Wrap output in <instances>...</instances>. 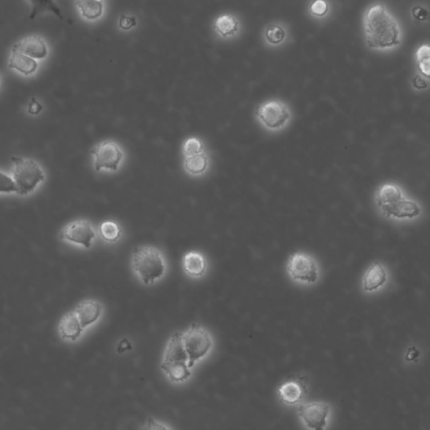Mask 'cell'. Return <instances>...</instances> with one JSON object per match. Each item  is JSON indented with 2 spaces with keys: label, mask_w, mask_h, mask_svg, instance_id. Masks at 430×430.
Here are the masks:
<instances>
[{
  "label": "cell",
  "mask_w": 430,
  "mask_h": 430,
  "mask_svg": "<svg viewBox=\"0 0 430 430\" xmlns=\"http://www.w3.org/2000/svg\"><path fill=\"white\" fill-rule=\"evenodd\" d=\"M183 341L188 357V367L190 369L198 361L206 357L213 347L210 333L198 324H192L183 333Z\"/></svg>",
  "instance_id": "6"
},
{
  "label": "cell",
  "mask_w": 430,
  "mask_h": 430,
  "mask_svg": "<svg viewBox=\"0 0 430 430\" xmlns=\"http://www.w3.org/2000/svg\"><path fill=\"white\" fill-rule=\"evenodd\" d=\"M162 363H188V357L183 341V333L176 332L171 336L165 349Z\"/></svg>",
  "instance_id": "13"
},
{
  "label": "cell",
  "mask_w": 430,
  "mask_h": 430,
  "mask_svg": "<svg viewBox=\"0 0 430 430\" xmlns=\"http://www.w3.org/2000/svg\"><path fill=\"white\" fill-rule=\"evenodd\" d=\"M365 42L372 49L386 50L399 45L401 31L397 19L387 7L375 3L364 16Z\"/></svg>",
  "instance_id": "1"
},
{
  "label": "cell",
  "mask_w": 430,
  "mask_h": 430,
  "mask_svg": "<svg viewBox=\"0 0 430 430\" xmlns=\"http://www.w3.org/2000/svg\"><path fill=\"white\" fill-rule=\"evenodd\" d=\"M389 279L388 268L381 263L371 265L364 273L361 280V288L368 295L376 293L386 287Z\"/></svg>",
  "instance_id": "12"
},
{
  "label": "cell",
  "mask_w": 430,
  "mask_h": 430,
  "mask_svg": "<svg viewBox=\"0 0 430 430\" xmlns=\"http://www.w3.org/2000/svg\"><path fill=\"white\" fill-rule=\"evenodd\" d=\"M13 48L33 59L45 58L48 54L45 42L38 35L27 36L16 43Z\"/></svg>",
  "instance_id": "14"
},
{
  "label": "cell",
  "mask_w": 430,
  "mask_h": 430,
  "mask_svg": "<svg viewBox=\"0 0 430 430\" xmlns=\"http://www.w3.org/2000/svg\"><path fill=\"white\" fill-rule=\"evenodd\" d=\"M92 154L94 156V165L97 171L117 170L123 158V152L118 144L110 140L97 144Z\"/></svg>",
  "instance_id": "8"
},
{
  "label": "cell",
  "mask_w": 430,
  "mask_h": 430,
  "mask_svg": "<svg viewBox=\"0 0 430 430\" xmlns=\"http://www.w3.org/2000/svg\"><path fill=\"white\" fill-rule=\"evenodd\" d=\"M265 35H266V38L269 42L272 44H279L282 42L285 38V31L280 26L272 24V25H269L267 27Z\"/></svg>",
  "instance_id": "26"
},
{
  "label": "cell",
  "mask_w": 430,
  "mask_h": 430,
  "mask_svg": "<svg viewBox=\"0 0 430 430\" xmlns=\"http://www.w3.org/2000/svg\"><path fill=\"white\" fill-rule=\"evenodd\" d=\"M142 430H170L167 427L166 425H164L162 423H159V422L156 421L154 417H150L147 420V423L144 425V427Z\"/></svg>",
  "instance_id": "30"
},
{
  "label": "cell",
  "mask_w": 430,
  "mask_h": 430,
  "mask_svg": "<svg viewBox=\"0 0 430 430\" xmlns=\"http://www.w3.org/2000/svg\"><path fill=\"white\" fill-rule=\"evenodd\" d=\"M166 376L172 383H184L192 376L191 369L188 363L163 364L160 365Z\"/></svg>",
  "instance_id": "19"
},
{
  "label": "cell",
  "mask_w": 430,
  "mask_h": 430,
  "mask_svg": "<svg viewBox=\"0 0 430 430\" xmlns=\"http://www.w3.org/2000/svg\"><path fill=\"white\" fill-rule=\"evenodd\" d=\"M83 328L76 313H68L59 324L60 335L63 339L75 341L82 336Z\"/></svg>",
  "instance_id": "17"
},
{
  "label": "cell",
  "mask_w": 430,
  "mask_h": 430,
  "mask_svg": "<svg viewBox=\"0 0 430 430\" xmlns=\"http://www.w3.org/2000/svg\"><path fill=\"white\" fill-rule=\"evenodd\" d=\"M75 313L82 327L86 329L97 322L102 315L103 306L98 301L85 300L79 304Z\"/></svg>",
  "instance_id": "15"
},
{
  "label": "cell",
  "mask_w": 430,
  "mask_h": 430,
  "mask_svg": "<svg viewBox=\"0 0 430 430\" xmlns=\"http://www.w3.org/2000/svg\"><path fill=\"white\" fill-rule=\"evenodd\" d=\"M42 110V106L35 98L31 99L28 106V113L31 115H38Z\"/></svg>",
  "instance_id": "32"
},
{
  "label": "cell",
  "mask_w": 430,
  "mask_h": 430,
  "mask_svg": "<svg viewBox=\"0 0 430 430\" xmlns=\"http://www.w3.org/2000/svg\"><path fill=\"white\" fill-rule=\"evenodd\" d=\"M95 231L87 220H76L68 224L63 231L62 237L69 242L84 248H90L95 239Z\"/></svg>",
  "instance_id": "10"
},
{
  "label": "cell",
  "mask_w": 430,
  "mask_h": 430,
  "mask_svg": "<svg viewBox=\"0 0 430 430\" xmlns=\"http://www.w3.org/2000/svg\"><path fill=\"white\" fill-rule=\"evenodd\" d=\"M215 30L219 34L227 38L234 35L239 29V22L231 15H223L216 19Z\"/></svg>",
  "instance_id": "20"
},
{
  "label": "cell",
  "mask_w": 430,
  "mask_h": 430,
  "mask_svg": "<svg viewBox=\"0 0 430 430\" xmlns=\"http://www.w3.org/2000/svg\"><path fill=\"white\" fill-rule=\"evenodd\" d=\"M131 349V345L128 342L126 339H124L122 341V342L119 343V352H123L124 351H126V349Z\"/></svg>",
  "instance_id": "33"
},
{
  "label": "cell",
  "mask_w": 430,
  "mask_h": 430,
  "mask_svg": "<svg viewBox=\"0 0 430 430\" xmlns=\"http://www.w3.org/2000/svg\"><path fill=\"white\" fill-rule=\"evenodd\" d=\"M308 381L302 376H293L285 380L279 388V395L283 403L295 405L307 396Z\"/></svg>",
  "instance_id": "11"
},
{
  "label": "cell",
  "mask_w": 430,
  "mask_h": 430,
  "mask_svg": "<svg viewBox=\"0 0 430 430\" xmlns=\"http://www.w3.org/2000/svg\"><path fill=\"white\" fill-rule=\"evenodd\" d=\"M99 234L107 242L115 243L122 236V228L114 221H106L100 224Z\"/></svg>",
  "instance_id": "23"
},
{
  "label": "cell",
  "mask_w": 430,
  "mask_h": 430,
  "mask_svg": "<svg viewBox=\"0 0 430 430\" xmlns=\"http://www.w3.org/2000/svg\"><path fill=\"white\" fill-rule=\"evenodd\" d=\"M183 267L185 273L192 279H199L207 271V261L199 251H190L183 256Z\"/></svg>",
  "instance_id": "16"
},
{
  "label": "cell",
  "mask_w": 430,
  "mask_h": 430,
  "mask_svg": "<svg viewBox=\"0 0 430 430\" xmlns=\"http://www.w3.org/2000/svg\"><path fill=\"white\" fill-rule=\"evenodd\" d=\"M287 272L292 282L312 286L319 282L320 267L315 257L305 252L293 253L288 261Z\"/></svg>",
  "instance_id": "5"
},
{
  "label": "cell",
  "mask_w": 430,
  "mask_h": 430,
  "mask_svg": "<svg viewBox=\"0 0 430 430\" xmlns=\"http://www.w3.org/2000/svg\"><path fill=\"white\" fill-rule=\"evenodd\" d=\"M76 5L81 11L84 18L88 19H95L101 16L103 13V2L92 1V0H84V1L76 2Z\"/></svg>",
  "instance_id": "22"
},
{
  "label": "cell",
  "mask_w": 430,
  "mask_h": 430,
  "mask_svg": "<svg viewBox=\"0 0 430 430\" xmlns=\"http://www.w3.org/2000/svg\"><path fill=\"white\" fill-rule=\"evenodd\" d=\"M256 115L265 127L271 131H279L288 123L291 112L284 102L272 99L257 107Z\"/></svg>",
  "instance_id": "7"
},
{
  "label": "cell",
  "mask_w": 430,
  "mask_h": 430,
  "mask_svg": "<svg viewBox=\"0 0 430 430\" xmlns=\"http://www.w3.org/2000/svg\"><path fill=\"white\" fill-rule=\"evenodd\" d=\"M31 3L32 5V10L30 15L31 19H35L36 15L46 11L53 12L54 14L63 19L61 10L59 9L53 1H48V0L47 1H31Z\"/></svg>",
  "instance_id": "24"
},
{
  "label": "cell",
  "mask_w": 430,
  "mask_h": 430,
  "mask_svg": "<svg viewBox=\"0 0 430 430\" xmlns=\"http://www.w3.org/2000/svg\"><path fill=\"white\" fill-rule=\"evenodd\" d=\"M377 211L383 218L399 223L412 222L422 215V208L416 200L408 198L399 186L381 185L375 195Z\"/></svg>",
  "instance_id": "2"
},
{
  "label": "cell",
  "mask_w": 430,
  "mask_h": 430,
  "mask_svg": "<svg viewBox=\"0 0 430 430\" xmlns=\"http://www.w3.org/2000/svg\"><path fill=\"white\" fill-rule=\"evenodd\" d=\"M16 192V187L13 179L0 172V194H10Z\"/></svg>",
  "instance_id": "28"
},
{
  "label": "cell",
  "mask_w": 430,
  "mask_h": 430,
  "mask_svg": "<svg viewBox=\"0 0 430 430\" xmlns=\"http://www.w3.org/2000/svg\"><path fill=\"white\" fill-rule=\"evenodd\" d=\"M329 412H331V407L320 402L301 405L299 408V415L301 419L304 424L311 430H324L327 425Z\"/></svg>",
  "instance_id": "9"
},
{
  "label": "cell",
  "mask_w": 430,
  "mask_h": 430,
  "mask_svg": "<svg viewBox=\"0 0 430 430\" xmlns=\"http://www.w3.org/2000/svg\"><path fill=\"white\" fill-rule=\"evenodd\" d=\"M136 22L134 17L128 15H122L119 19V26L124 30H129L135 26Z\"/></svg>",
  "instance_id": "31"
},
{
  "label": "cell",
  "mask_w": 430,
  "mask_h": 430,
  "mask_svg": "<svg viewBox=\"0 0 430 430\" xmlns=\"http://www.w3.org/2000/svg\"><path fill=\"white\" fill-rule=\"evenodd\" d=\"M429 44H423L416 52L417 65H419L420 70L427 78L429 77Z\"/></svg>",
  "instance_id": "25"
},
{
  "label": "cell",
  "mask_w": 430,
  "mask_h": 430,
  "mask_svg": "<svg viewBox=\"0 0 430 430\" xmlns=\"http://www.w3.org/2000/svg\"><path fill=\"white\" fill-rule=\"evenodd\" d=\"M184 167L190 174H202L208 167L207 156L204 154L186 156L184 160Z\"/></svg>",
  "instance_id": "21"
},
{
  "label": "cell",
  "mask_w": 430,
  "mask_h": 430,
  "mask_svg": "<svg viewBox=\"0 0 430 430\" xmlns=\"http://www.w3.org/2000/svg\"><path fill=\"white\" fill-rule=\"evenodd\" d=\"M204 144L200 140L190 138L183 144V152L186 156H195L202 154Z\"/></svg>",
  "instance_id": "27"
},
{
  "label": "cell",
  "mask_w": 430,
  "mask_h": 430,
  "mask_svg": "<svg viewBox=\"0 0 430 430\" xmlns=\"http://www.w3.org/2000/svg\"><path fill=\"white\" fill-rule=\"evenodd\" d=\"M311 11L317 16H323L328 11V3L324 0H317L312 3Z\"/></svg>",
  "instance_id": "29"
},
{
  "label": "cell",
  "mask_w": 430,
  "mask_h": 430,
  "mask_svg": "<svg viewBox=\"0 0 430 430\" xmlns=\"http://www.w3.org/2000/svg\"><path fill=\"white\" fill-rule=\"evenodd\" d=\"M38 64L35 60L22 53L21 51L12 49L9 67L22 72L26 75L33 74L38 69Z\"/></svg>",
  "instance_id": "18"
},
{
  "label": "cell",
  "mask_w": 430,
  "mask_h": 430,
  "mask_svg": "<svg viewBox=\"0 0 430 430\" xmlns=\"http://www.w3.org/2000/svg\"><path fill=\"white\" fill-rule=\"evenodd\" d=\"M131 266L140 282L147 286L162 279L167 271L163 253L152 247L135 248L132 252Z\"/></svg>",
  "instance_id": "3"
},
{
  "label": "cell",
  "mask_w": 430,
  "mask_h": 430,
  "mask_svg": "<svg viewBox=\"0 0 430 430\" xmlns=\"http://www.w3.org/2000/svg\"><path fill=\"white\" fill-rule=\"evenodd\" d=\"M11 160L14 163L13 180L16 192L22 196L31 194L45 179L42 167L32 159L12 156Z\"/></svg>",
  "instance_id": "4"
}]
</instances>
